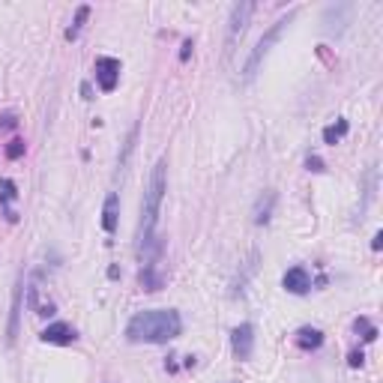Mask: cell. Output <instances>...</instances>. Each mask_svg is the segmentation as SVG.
I'll use <instances>...</instances> for the list:
<instances>
[{"label": "cell", "mask_w": 383, "mask_h": 383, "mask_svg": "<svg viewBox=\"0 0 383 383\" xmlns=\"http://www.w3.org/2000/svg\"><path fill=\"white\" fill-rule=\"evenodd\" d=\"M183 333V318L174 308H147L126 323V338L135 345H165Z\"/></svg>", "instance_id": "obj_1"}, {"label": "cell", "mask_w": 383, "mask_h": 383, "mask_svg": "<svg viewBox=\"0 0 383 383\" xmlns=\"http://www.w3.org/2000/svg\"><path fill=\"white\" fill-rule=\"evenodd\" d=\"M165 192H168V162L159 159L150 171L144 201H141V222H138V252L141 254H144L147 249H153V243H156V225H159Z\"/></svg>", "instance_id": "obj_2"}, {"label": "cell", "mask_w": 383, "mask_h": 383, "mask_svg": "<svg viewBox=\"0 0 383 383\" xmlns=\"http://www.w3.org/2000/svg\"><path fill=\"white\" fill-rule=\"evenodd\" d=\"M293 16H296V12H288V16H281L273 27H269V31L258 39V45H254L252 48V54H249V60H246V66H243V78L246 81H252L254 78V72H258V69H261V63L266 60V54H269V48H273L276 45V42H279V36L281 33H285V27L293 21Z\"/></svg>", "instance_id": "obj_3"}, {"label": "cell", "mask_w": 383, "mask_h": 383, "mask_svg": "<svg viewBox=\"0 0 383 383\" xmlns=\"http://www.w3.org/2000/svg\"><path fill=\"white\" fill-rule=\"evenodd\" d=\"M231 347L237 360H252L254 353V326L252 323H239L231 333Z\"/></svg>", "instance_id": "obj_4"}, {"label": "cell", "mask_w": 383, "mask_h": 383, "mask_svg": "<svg viewBox=\"0 0 383 383\" xmlns=\"http://www.w3.org/2000/svg\"><path fill=\"white\" fill-rule=\"evenodd\" d=\"M120 81V60L117 58H99L96 60V84L105 93H111Z\"/></svg>", "instance_id": "obj_5"}, {"label": "cell", "mask_w": 383, "mask_h": 383, "mask_svg": "<svg viewBox=\"0 0 383 383\" xmlns=\"http://www.w3.org/2000/svg\"><path fill=\"white\" fill-rule=\"evenodd\" d=\"M252 12H254V4H237V6L231 9V21H228V51H231L234 42L246 33Z\"/></svg>", "instance_id": "obj_6"}, {"label": "cell", "mask_w": 383, "mask_h": 383, "mask_svg": "<svg viewBox=\"0 0 383 383\" xmlns=\"http://www.w3.org/2000/svg\"><path fill=\"white\" fill-rule=\"evenodd\" d=\"M39 338H42L45 345H60V347H66V345H75V342H78V333H75L69 323H63V320H60V323L45 326Z\"/></svg>", "instance_id": "obj_7"}, {"label": "cell", "mask_w": 383, "mask_h": 383, "mask_svg": "<svg viewBox=\"0 0 383 383\" xmlns=\"http://www.w3.org/2000/svg\"><path fill=\"white\" fill-rule=\"evenodd\" d=\"M281 285H285V291L291 293H308L311 291V276L306 266H291L285 279H281Z\"/></svg>", "instance_id": "obj_8"}, {"label": "cell", "mask_w": 383, "mask_h": 383, "mask_svg": "<svg viewBox=\"0 0 383 383\" xmlns=\"http://www.w3.org/2000/svg\"><path fill=\"white\" fill-rule=\"evenodd\" d=\"M117 216H120V198H117V192H111L105 198V207H102V228H105V234L117 231Z\"/></svg>", "instance_id": "obj_9"}, {"label": "cell", "mask_w": 383, "mask_h": 383, "mask_svg": "<svg viewBox=\"0 0 383 383\" xmlns=\"http://www.w3.org/2000/svg\"><path fill=\"white\" fill-rule=\"evenodd\" d=\"M273 207H276V192H264L258 198V204H254V212H252L254 225H266L273 219Z\"/></svg>", "instance_id": "obj_10"}, {"label": "cell", "mask_w": 383, "mask_h": 383, "mask_svg": "<svg viewBox=\"0 0 383 383\" xmlns=\"http://www.w3.org/2000/svg\"><path fill=\"white\" fill-rule=\"evenodd\" d=\"M323 345V333L318 330V326H303L300 333H296V347L303 350H318Z\"/></svg>", "instance_id": "obj_11"}, {"label": "cell", "mask_w": 383, "mask_h": 383, "mask_svg": "<svg viewBox=\"0 0 383 383\" xmlns=\"http://www.w3.org/2000/svg\"><path fill=\"white\" fill-rule=\"evenodd\" d=\"M345 135H347V120H338V123H333V126H326V129H323L326 144H338Z\"/></svg>", "instance_id": "obj_12"}, {"label": "cell", "mask_w": 383, "mask_h": 383, "mask_svg": "<svg viewBox=\"0 0 383 383\" xmlns=\"http://www.w3.org/2000/svg\"><path fill=\"white\" fill-rule=\"evenodd\" d=\"M16 198H18V186H16V183H12V180H0V201H4L6 204V212H9V204L12 201H16Z\"/></svg>", "instance_id": "obj_13"}, {"label": "cell", "mask_w": 383, "mask_h": 383, "mask_svg": "<svg viewBox=\"0 0 383 383\" xmlns=\"http://www.w3.org/2000/svg\"><path fill=\"white\" fill-rule=\"evenodd\" d=\"M87 16H90V6H78V12H75V21H72V27H69V31H66V39H75V36H78L81 24L87 21Z\"/></svg>", "instance_id": "obj_14"}, {"label": "cell", "mask_w": 383, "mask_h": 383, "mask_svg": "<svg viewBox=\"0 0 383 383\" xmlns=\"http://www.w3.org/2000/svg\"><path fill=\"white\" fill-rule=\"evenodd\" d=\"M21 156H24V141H9V144H6V159H21Z\"/></svg>", "instance_id": "obj_15"}, {"label": "cell", "mask_w": 383, "mask_h": 383, "mask_svg": "<svg viewBox=\"0 0 383 383\" xmlns=\"http://www.w3.org/2000/svg\"><path fill=\"white\" fill-rule=\"evenodd\" d=\"M308 171H323V162L318 156H308Z\"/></svg>", "instance_id": "obj_16"}, {"label": "cell", "mask_w": 383, "mask_h": 383, "mask_svg": "<svg viewBox=\"0 0 383 383\" xmlns=\"http://www.w3.org/2000/svg\"><path fill=\"white\" fill-rule=\"evenodd\" d=\"M350 365H353V368L362 365V353H360V350H353V353H350Z\"/></svg>", "instance_id": "obj_17"}, {"label": "cell", "mask_w": 383, "mask_h": 383, "mask_svg": "<svg viewBox=\"0 0 383 383\" xmlns=\"http://www.w3.org/2000/svg\"><path fill=\"white\" fill-rule=\"evenodd\" d=\"M189 48H192V42H183V54H180L183 60H189Z\"/></svg>", "instance_id": "obj_18"}]
</instances>
